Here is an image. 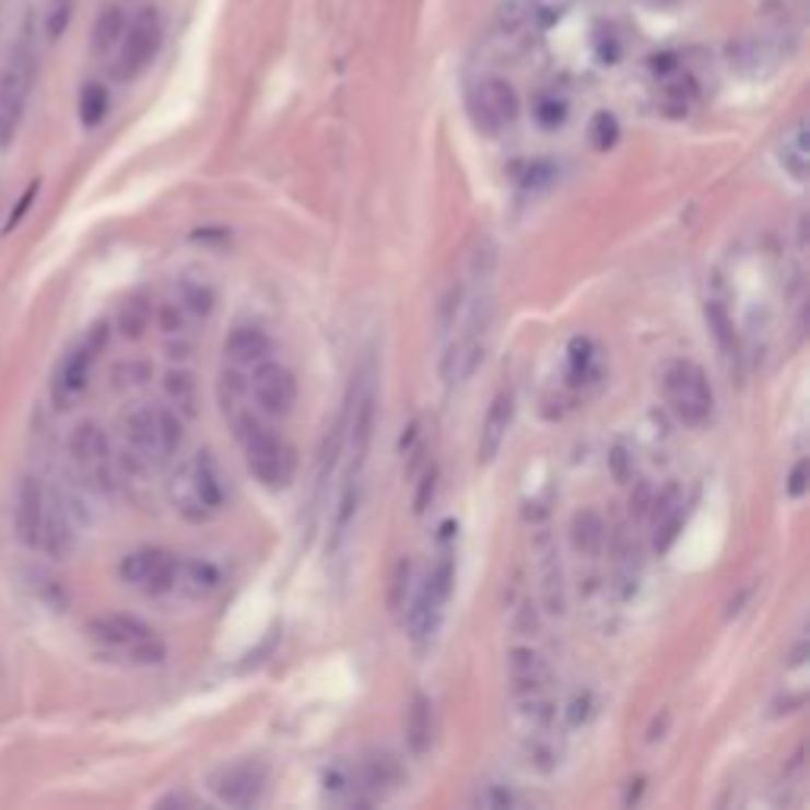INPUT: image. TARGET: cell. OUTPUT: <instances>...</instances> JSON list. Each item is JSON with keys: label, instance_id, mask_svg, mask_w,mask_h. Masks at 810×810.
<instances>
[{"label": "cell", "instance_id": "cell-3", "mask_svg": "<svg viewBox=\"0 0 810 810\" xmlns=\"http://www.w3.org/2000/svg\"><path fill=\"white\" fill-rule=\"evenodd\" d=\"M38 77V55L30 35H23L0 67V150L13 140L23 108Z\"/></svg>", "mask_w": 810, "mask_h": 810}, {"label": "cell", "instance_id": "cell-8", "mask_svg": "<svg viewBox=\"0 0 810 810\" xmlns=\"http://www.w3.org/2000/svg\"><path fill=\"white\" fill-rule=\"evenodd\" d=\"M178 557L162 548H140L120 561V579L146 596H165L175 589Z\"/></svg>", "mask_w": 810, "mask_h": 810}, {"label": "cell", "instance_id": "cell-16", "mask_svg": "<svg viewBox=\"0 0 810 810\" xmlns=\"http://www.w3.org/2000/svg\"><path fill=\"white\" fill-rule=\"evenodd\" d=\"M507 674H510L513 693L516 696H529V693H541V688L551 678L548 659L532 646H513L507 653Z\"/></svg>", "mask_w": 810, "mask_h": 810}, {"label": "cell", "instance_id": "cell-31", "mask_svg": "<svg viewBox=\"0 0 810 810\" xmlns=\"http://www.w3.org/2000/svg\"><path fill=\"white\" fill-rule=\"evenodd\" d=\"M215 307V295L210 285L203 282H184L180 285V310L193 314V317H210Z\"/></svg>", "mask_w": 810, "mask_h": 810}, {"label": "cell", "instance_id": "cell-43", "mask_svg": "<svg viewBox=\"0 0 810 810\" xmlns=\"http://www.w3.org/2000/svg\"><path fill=\"white\" fill-rule=\"evenodd\" d=\"M808 491V459H801L795 469H791V476H788V494L791 497H801Z\"/></svg>", "mask_w": 810, "mask_h": 810}, {"label": "cell", "instance_id": "cell-22", "mask_svg": "<svg viewBox=\"0 0 810 810\" xmlns=\"http://www.w3.org/2000/svg\"><path fill=\"white\" fill-rule=\"evenodd\" d=\"M222 576L210 561H178V573H175V589H180L187 599H210L219 589Z\"/></svg>", "mask_w": 810, "mask_h": 810}, {"label": "cell", "instance_id": "cell-14", "mask_svg": "<svg viewBox=\"0 0 810 810\" xmlns=\"http://www.w3.org/2000/svg\"><path fill=\"white\" fill-rule=\"evenodd\" d=\"M513 412H516V399H513V390H501L491 406H488V415L481 421V434H479V462H494L497 453L504 447L507 434H510L513 424Z\"/></svg>", "mask_w": 810, "mask_h": 810}, {"label": "cell", "instance_id": "cell-33", "mask_svg": "<svg viewBox=\"0 0 810 810\" xmlns=\"http://www.w3.org/2000/svg\"><path fill=\"white\" fill-rule=\"evenodd\" d=\"M567 115H571V105L561 95H541L539 102H536V120H539L544 130L564 127Z\"/></svg>", "mask_w": 810, "mask_h": 810}, {"label": "cell", "instance_id": "cell-36", "mask_svg": "<svg viewBox=\"0 0 810 810\" xmlns=\"http://www.w3.org/2000/svg\"><path fill=\"white\" fill-rule=\"evenodd\" d=\"M589 137H592V146L596 150H611L614 143H618V137H621V124L618 118L611 115V111H599L596 118H592V127H589Z\"/></svg>", "mask_w": 810, "mask_h": 810}, {"label": "cell", "instance_id": "cell-26", "mask_svg": "<svg viewBox=\"0 0 810 810\" xmlns=\"http://www.w3.org/2000/svg\"><path fill=\"white\" fill-rule=\"evenodd\" d=\"M124 30H127V13L120 10L118 3L105 7V10L98 13V20H95V30H92V51H95L98 58L115 55Z\"/></svg>", "mask_w": 810, "mask_h": 810}, {"label": "cell", "instance_id": "cell-45", "mask_svg": "<svg viewBox=\"0 0 810 810\" xmlns=\"http://www.w3.org/2000/svg\"><path fill=\"white\" fill-rule=\"evenodd\" d=\"M35 193H38V184H32L30 190H26V197L20 200V210H16V212H13V215H10V222H7V228H13V225H16V222H20V219L26 215V210H30V207H32V197H35Z\"/></svg>", "mask_w": 810, "mask_h": 810}, {"label": "cell", "instance_id": "cell-6", "mask_svg": "<svg viewBox=\"0 0 810 810\" xmlns=\"http://www.w3.org/2000/svg\"><path fill=\"white\" fill-rule=\"evenodd\" d=\"M162 20L159 13L146 7L143 13H137V20L127 23V30L120 35L118 48H115V63H111V73L118 83H130L137 80L140 73H146L159 48H162Z\"/></svg>", "mask_w": 810, "mask_h": 810}, {"label": "cell", "instance_id": "cell-20", "mask_svg": "<svg viewBox=\"0 0 810 810\" xmlns=\"http://www.w3.org/2000/svg\"><path fill=\"white\" fill-rule=\"evenodd\" d=\"M604 541H608V526H604V519H601L599 510L583 507V510L573 513L571 544L576 554H583V557H599L601 551H604Z\"/></svg>", "mask_w": 810, "mask_h": 810}, {"label": "cell", "instance_id": "cell-40", "mask_svg": "<svg viewBox=\"0 0 810 810\" xmlns=\"http://www.w3.org/2000/svg\"><path fill=\"white\" fill-rule=\"evenodd\" d=\"M589 361H592V342L589 339H573L571 342V374L579 377L589 371Z\"/></svg>", "mask_w": 810, "mask_h": 810}, {"label": "cell", "instance_id": "cell-30", "mask_svg": "<svg viewBox=\"0 0 810 810\" xmlns=\"http://www.w3.org/2000/svg\"><path fill=\"white\" fill-rule=\"evenodd\" d=\"M108 105H111L108 90L98 86V83H86L83 92H80V120H83V127H98L108 115Z\"/></svg>", "mask_w": 810, "mask_h": 810}, {"label": "cell", "instance_id": "cell-10", "mask_svg": "<svg viewBox=\"0 0 810 810\" xmlns=\"http://www.w3.org/2000/svg\"><path fill=\"white\" fill-rule=\"evenodd\" d=\"M210 788L222 805L250 808L260 801V795L267 788V770H263V763H254V760L232 763V766H222L212 773Z\"/></svg>", "mask_w": 810, "mask_h": 810}, {"label": "cell", "instance_id": "cell-28", "mask_svg": "<svg viewBox=\"0 0 810 810\" xmlns=\"http://www.w3.org/2000/svg\"><path fill=\"white\" fill-rule=\"evenodd\" d=\"M150 324L152 304L143 295H133V298H127L118 307V332L124 339H130V342L143 339V332L150 330Z\"/></svg>", "mask_w": 810, "mask_h": 810}, {"label": "cell", "instance_id": "cell-37", "mask_svg": "<svg viewBox=\"0 0 810 810\" xmlns=\"http://www.w3.org/2000/svg\"><path fill=\"white\" fill-rule=\"evenodd\" d=\"M70 16H73V0H51L48 16H45V35H48V42H58L60 35L67 32Z\"/></svg>", "mask_w": 810, "mask_h": 810}, {"label": "cell", "instance_id": "cell-38", "mask_svg": "<svg viewBox=\"0 0 810 810\" xmlns=\"http://www.w3.org/2000/svg\"><path fill=\"white\" fill-rule=\"evenodd\" d=\"M409 579H412V564L402 557L392 571V589H390V608L402 611L406 608V596H409Z\"/></svg>", "mask_w": 810, "mask_h": 810}, {"label": "cell", "instance_id": "cell-1", "mask_svg": "<svg viewBox=\"0 0 810 810\" xmlns=\"http://www.w3.org/2000/svg\"><path fill=\"white\" fill-rule=\"evenodd\" d=\"M235 431H238L240 450H244L250 476L270 491L289 488V481L295 479V450L254 412L238 415Z\"/></svg>", "mask_w": 810, "mask_h": 810}, {"label": "cell", "instance_id": "cell-11", "mask_svg": "<svg viewBox=\"0 0 810 810\" xmlns=\"http://www.w3.org/2000/svg\"><path fill=\"white\" fill-rule=\"evenodd\" d=\"M105 342H108V327L105 324H98L92 336L77 349V352H70V359L60 364L58 371V380H55V399H58L60 409H67L70 402H77L86 387H90V371H92V361L95 355L105 349Z\"/></svg>", "mask_w": 810, "mask_h": 810}, {"label": "cell", "instance_id": "cell-9", "mask_svg": "<svg viewBox=\"0 0 810 810\" xmlns=\"http://www.w3.org/2000/svg\"><path fill=\"white\" fill-rule=\"evenodd\" d=\"M250 392H254V399H257V406H260L263 415L285 419L295 409V402H298V380H295V374L285 364L263 359L254 364Z\"/></svg>", "mask_w": 810, "mask_h": 810}, {"label": "cell", "instance_id": "cell-29", "mask_svg": "<svg viewBox=\"0 0 810 810\" xmlns=\"http://www.w3.org/2000/svg\"><path fill=\"white\" fill-rule=\"evenodd\" d=\"M361 788H371V791H384V788H392L402 782V770L396 763L392 753H374L371 760H364L361 766Z\"/></svg>", "mask_w": 810, "mask_h": 810}, {"label": "cell", "instance_id": "cell-25", "mask_svg": "<svg viewBox=\"0 0 810 810\" xmlns=\"http://www.w3.org/2000/svg\"><path fill=\"white\" fill-rule=\"evenodd\" d=\"M779 162L782 168L791 175L795 180L808 178V165H810V152H808V127L805 120H798L779 143Z\"/></svg>", "mask_w": 810, "mask_h": 810}, {"label": "cell", "instance_id": "cell-17", "mask_svg": "<svg viewBox=\"0 0 810 810\" xmlns=\"http://www.w3.org/2000/svg\"><path fill=\"white\" fill-rule=\"evenodd\" d=\"M124 437L143 459H165L162 437H159V409L137 406L124 415Z\"/></svg>", "mask_w": 810, "mask_h": 810}, {"label": "cell", "instance_id": "cell-44", "mask_svg": "<svg viewBox=\"0 0 810 810\" xmlns=\"http://www.w3.org/2000/svg\"><path fill=\"white\" fill-rule=\"evenodd\" d=\"M649 504H653V491H649V484H636V494L631 497V513L633 516H646L649 513Z\"/></svg>", "mask_w": 810, "mask_h": 810}, {"label": "cell", "instance_id": "cell-39", "mask_svg": "<svg viewBox=\"0 0 810 810\" xmlns=\"http://www.w3.org/2000/svg\"><path fill=\"white\" fill-rule=\"evenodd\" d=\"M476 801H479L481 808L504 810V808H513V805H516V795H513L510 788H504V785H484Z\"/></svg>", "mask_w": 810, "mask_h": 810}, {"label": "cell", "instance_id": "cell-35", "mask_svg": "<svg viewBox=\"0 0 810 810\" xmlns=\"http://www.w3.org/2000/svg\"><path fill=\"white\" fill-rule=\"evenodd\" d=\"M159 437H162V450L168 459L184 441V424H180V415L175 409H159Z\"/></svg>", "mask_w": 810, "mask_h": 810}, {"label": "cell", "instance_id": "cell-19", "mask_svg": "<svg viewBox=\"0 0 810 810\" xmlns=\"http://www.w3.org/2000/svg\"><path fill=\"white\" fill-rule=\"evenodd\" d=\"M92 631H95V636H98L102 643L120 646V649H130V646H137V643H143V639H150L152 636L150 624H143V621L133 618V614H108V618H98V621H92Z\"/></svg>", "mask_w": 810, "mask_h": 810}, {"label": "cell", "instance_id": "cell-32", "mask_svg": "<svg viewBox=\"0 0 810 810\" xmlns=\"http://www.w3.org/2000/svg\"><path fill=\"white\" fill-rule=\"evenodd\" d=\"M573 3H576V0H532V3H526V7H529V20H532L539 30H551V26H557V23L571 13Z\"/></svg>", "mask_w": 810, "mask_h": 810}, {"label": "cell", "instance_id": "cell-23", "mask_svg": "<svg viewBox=\"0 0 810 810\" xmlns=\"http://www.w3.org/2000/svg\"><path fill=\"white\" fill-rule=\"evenodd\" d=\"M541 601L551 614H564V576H561V564H557V551L554 544L544 539L541 541Z\"/></svg>", "mask_w": 810, "mask_h": 810}, {"label": "cell", "instance_id": "cell-34", "mask_svg": "<svg viewBox=\"0 0 810 810\" xmlns=\"http://www.w3.org/2000/svg\"><path fill=\"white\" fill-rule=\"evenodd\" d=\"M706 317H709V327L716 332V339H719V345L725 349V355H728V359H738V339H735L731 320H728V314L721 310V304H709V307H706Z\"/></svg>", "mask_w": 810, "mask_h": 810}, {"label": "cell", "instance_id": "cell-2", "mask_svg": "<svg viewBox=\"0 0 810 810\" xmlns=\"http://www.w3.org/2000/svg\"><path fill=\"white\" fill-rule=\"evenodd\" d=\"M172 504L187 523H207L225 504V484L210 450L193 453L172 479Z\"/></svg>", "mask_w": 810, "mask_h": 810}, {"label": "cell", "instance_id": "cell-5", "mask_svg": "<svg viewBox=\"0 0 810 810\" xmlns=\"http://www.w3.org/2000/svg\"><path fill=\"white\" fill-rule=\"evenodd\" d=\"M374 419H377L374 364H364L359 374H355L349 412H345V450H349V476H345V484H359L361 469L367 462V450H371V437H374Z\"/></svg>", "mask_w": 810, "mask_h": 810}, {"label": "cell", "instance_id": "cell-41", "mask_svg": "<svg viewBox=\"0 0 810 810\" xmlns=\"http://www.w3.org/2000/svg\"><path fill=\"white\" fill-rule=\"evenodd\" d=\"M434 491H437V469H427L424 479L419 484V494H415V513H424L434 501Z\"/></svg>", "mask_w": 810, "mask_h": 810}, {"label": "cell", "instance_id": "cell-21", "mask_svg": "<svg viewBox=\"0 0 810 810\" xmlns=\"http://www.w3.org/2000/svg\"><path fill=\"white\" fill-rule=\"evenodd\" d=\"M70 456L86 466V469H102L108 462V437L95 421H83L70 434Z\"/></svg>", "mask_w": 810, "mask_h": 810}, {"label": "cell", "instance_id": "cell-15", "mask_svg": "<svg viewBox=\"0 0 810 810\" xmlns=\"http://www.w3.org/2000/svg\"><path fill=\"white\" fill-rule=\"evenodd\" d=\"M444 604L424 583L415 592V599L406 604V624H409V639L415 643V649H427L434 643V636L441 631V618H444Z\"/></svg>", "mask_w": 810, "mask_h": 810}, {"label": "cell", "instance_id": "cell-18", "mask_svg": "<svg viewBox=\"0 0 810 810\" xmlns=\"http://www.w3.org/2000/svg\"><path fill=\"white\" fill-rule=\"evenodd\" d=\"M270 349L272 342L267 332L254 327V324H240L225 339V361L235 364V367H254L257 361L270 355Z\"/></svg>", "mask_w": 810, "mask_h": 810}, {"label": "cell", "instance_id": "cell-13", "mask_svg": "<svg viewBox=\"0 0 810 810\" xmlns=\"http://www.w3.org/2000/svg\"><path fill=\"white\" fill-rule=\"evenodd\" d=\"M45 513H48V497L38 479H23L20 494H16V539L26 548L42 544V529H45Z\"/></svg>", "mask_w": 810, "mask_h": 810}, {"label": "cell", "instance_id": "cell-4", "mask_svg": "<svg viewBox=\"0 0 810 810\" xmlns=\"http://www.w3.org/2000/svg\"><path fill=\"white\" fill-rule=\"evenodd\" d=\"M661 390L668 399V409L674 419L688 427H703L713 419L716 396L709 387V377L700 364L693 361H671L661 374Z\"/></svg>", "mask_w": 810, "mask_h": 810}, {"label": "cell", "instance_id": "cell-42", "mask_svg": "<svg viewBox=\"0 0 810 810\" xmlns=\"http://www.w3.org/2000/svg\"><path fill=\"white\" fill-rule=\"evenodd\" d=\"M608 462H611V472H614V479L621 481V484L631 479V456H627V447H624V444H618V447L611 450Z\"/></svg>", "mask_w": 810, "mask_h": 810}, {"label": "cell", "instance_id": "cell-24", "mask_svg": "<svg viewBox=\"0 0 810 810\" xmlns=\"http://www.w3.org/2000/svg\"><path fill=\"white\" fill-rule=\"evenodd\" d=\"M431 731H434V713H431V700L424 693H415L406 713V744L409 751L421 756L431 748Z\"/></svg>", "mask_w": 810, "mask_h": 810}, {"label": "cell", "instance_id": "cell-27", "mask_svg": "<svg viewBox=\"0 0 810 810\" xmlns=\"http://www.w3.org/2000/svg\"><path fill=\"white\" fill-rule=\"evenodd\" d=\"M165 392L175 406V412L184 419H197V402H200V392H197V380L190 371H168L165 374Z\"/></svg>", "mask_w": 810, "mask_h": 810}, {"label": "cell", "instance_id": "cell-7", "mask_svg": "<svg viewBox=\"0 0 810 810\" xmlns=\"http://www.w3.org/2000/svg\"><path fill=\"white\" fill-rule=\"evenodd\" d=\"M469 115L484 133H501L519 118V95L504 77H481L469 92Z\"/></svg>", "mask_w": 810, "mask_h": 810}, {"label": "cell", "instance_id": "cell-12", "mask_svg": "<svg viewBox=\"0 0 810 810\" xmlns=\"http://www.w3.org/2000/svg\"><path fill=\"white\" fill-rule=\"evenodd\" d=\"M649 523H653V548L665 554L681 526H684V494L678 484H665L659 494H653V504H649Z\"/></svg>", "mask_w": 810, "mask_h": 810}]
</instances>
